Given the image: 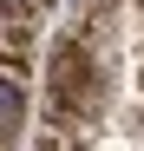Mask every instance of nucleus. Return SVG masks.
<instances>
[{
	"label": "nucleus",
	"instance_id": "obj_1",
	"mask_svg": "<svg viewBox=\"0 0 144 151\" xmlns=\"http://www.w3.org/2000/svg\"><path fill=\"white\" fill-rule=\"evenodd\" d=\"M7 125H20V86L0 79V138H7Z\"/></svg>",
	"mask_w": 144,
	"mask_h": 151
}]
</instances>
